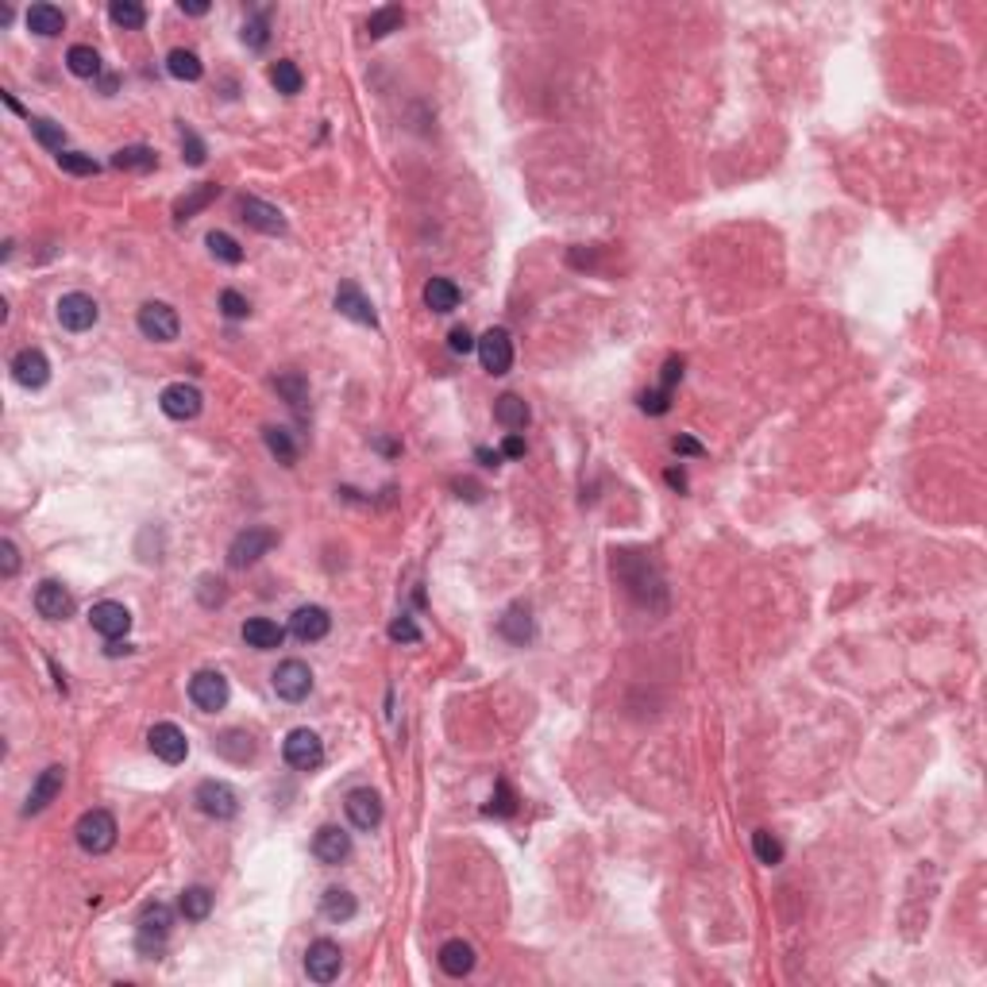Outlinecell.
<instances>
[{
    "instance_id": "cell-46",
    "label": "cell",
    "mask_w": 987,
    "mask_h": 987,
    "mask_svg": "<svg viewBox=\"0 0 987 987\" xmlns=\"http://www.w3.org/2000/svg\"><path fill=\"white\" fill-rule=\"evenodd\" d=\"M266 39H271V31H266V12H259L255 20L243 23V43L259 50V47H266Z\"/></svg>"
},
{
    "instance_id": "cell-14",
    "label": "cell",
    "mask_w": 987,
    "mask_h": 987,
    "mask_svg": "<svg viewBox=\"0 0 987 987\" xmlns=\"http://www.w3.org/2000/svg\"><path fill=\"white\" fill-rule=\"evenodd\" d=\"M313 856H316L320 864H328V868L343 864L351 856V833L340 829V826H320L316 837H313Z\"/></svg>"
},
{
    "instance_id": "cell-8",
    "label": "cell",
    "mask_w": 987,
    "mask_h": 987,
    "mask_svg": "<svg viewBox=\"0 0 987 987\" xmlns=\"http://www.w3.org/2000/svg\"><path fill=\"white\" fill-rule=\"evenodd\" d=\"M271 683H274L278 698L301 702V698H309V690H313V671H309V663H301V660H281L271 675Z\"/></svg>"
},
{
    "instance_id": "cell-32",
    "label": "cell",
    "mask_w": 987,
    "mask_h": 987,
    "mask_svg": "<svg viewBox=\"0 0 987 987\" xmlns=\"http://www.w3.org/2000/svg\"><path fill=\"white\" fill-rule=\"evenodd\" d=\"M166 70H170V78H177V82H197L201 74H204L201 58L194 55V50H186V47L170 50V58H166Z\"/></svg>"
},
{
    "instance_id": "cell-45",
    "label": "cell",
    "mask_w": 987,
    "mask_h": 987,
    "mask_svg": "<svg viewBox=\"0 0 987 987\" xmlns=\"http://www.w3.org/2000/svg\"><path fill=\"white\" fill-rule=\"evenodd\" d=\"M221 313L228 316V320H243L251 313V305H247V298H243L239 290H224L221 293Z\"/></svg>"
},
{
    "instance_id": "cell-59",
    "label": "cell",
    "mask_w": 987,
    "mask_h": 987,
    "mask_svg": "<svg viewBox=\"0 0 987 987\" xmlns=\"http://www.w3.org/2000/svg\"><path fill=\"white\" fill-rule=\"evenodd\" d=\"M668 482L675 486V490H687V479H683V471H668Z\"/></svg>"
},
{
    "instance_id": "cell-2",
    "label": "cell",
    "mask_w": 987,
    "mask_h": 987,
    "mask_svg": "<svg viewBox=\"0 0 987 987\" xmlns=\"http://www.w3.org/2000/svg\"><path fill=\"white\" fill-rule=\"evenodd\" d=\"M135 325L147 340L170 343V340H177V332H182V316H177V309L174 305H166V301H147L143 309H139Z\"/></svg>"
},
{
    "instance_id": "cell-52",
    "label": "cell",
    "mask_w": 987,
    "mask_h": 987,
    "mask_svg": "<svg viewBox=\"0 0 987 987\" xmlns=\"http://www.w3.org/2000/svg\"><path fill=\"white\" fill-rule=\"evenodd\" d=\"M0 571H4V579H12V575L20 571V552L12 541H0Z\"/></svg>"
},
{
    "instance_id": "cell-31",
    "label": "cell",
    "mask_w": 987,
    "mask_h": 987,
    "mask_svg": "<svg viewBox=\"0 0 987 987\" xmlns=\"http://www.w3.org/2000/svg\"><path fill=\"white\" fill-rule=\"evenodd\" d=\"M186 922H204L212 914V891L209 887H186L182 891V903H177Z\"/></svg>"
},
{
    "instance_id": "cell-48",
    "label": "cell",
    "mask_w": 987,
    "mask_h": 987,
    "mask_svg": "<svg viewBox=\"0 0 987 987\" xmlns=\"http://www.w3.org/2000/svg\"><path fill=\"white\" fill-rule=\"evenodd\" d=\"M274 386H278V394L290 397V405H305V397H309V390H305V382L298 375H281Z\"/></svg>"
},
{
    "instance_id": "cell-30",
    "label": "cell",
    "mask_w": 987,
    "mask_h": 987,
    "mask_svg": "<svg viewBox=\"0 0 987 987\" xmlns=\"http://www.w3.org/2000/svg\"><path fill=\"white\" fill-rule=\"evenodd\" d=\"M221 756H228V760H236V764H247L251 756H255V740L247 733H239V729H228V733L216 737V745H212Z\"/></svg>"
},
{
    "instance_id": "cell-21",
    "label": "cell",
    "mask_w": 987,
    "mask_h": 987,
    "mask_svg": "<svg viewBox=\"0 0 987 987\" xmlns=\"http://www.w3.org/2000/svg\"><path fill=\"white\" fill-rule=\"evenodd\" d=\"M62 784H66V767H58V764H50L47 772L35 779V787H31V794H28V802H23V814H39V810H47L50 802L58 799L62 794Z\"/></svg>"
},
{
    "instance_id": "cell-47",
    "label": "cell",
    "mask_w": 987,
    "mask_h": 987,
    "mask_svg": "<svg viewBox=\"0 0 987 987\" xmlns=\"http://www.w3.org/2000/svg\"><path fill=\"white\" fill-rule=\"evenodd\" d=\"M640 409L652 413V417L668 413V409H671V394L668 390H645V394H640Z\"/></svg>"
},
{
    "instance_id": "cell-37",
    "label": "cell",
    "mask_w": 987,
    "mask_h": 987,
    "mask_svg": "<svg viewBox=\"0 0 987 987\" xmlns=\"http://www.w3.org/2000/svg\"><path fill=\"white\" fill-rule=\"evenodd\" d=\"M216 189H221L216 182H201V186L194 189V194H189V197H182V201L174 204V216H177V221H189V216H194V212H201L204 204H209V201L216 197Z\"/></svg>"
},
{
    "instance_id": "cell-15",
    "label": "cell",
    "mask_w": 987,
    "mask_h": 987,
    "mask_svg": "<svg viewBox=\"0 0 987 987\" xmlns=\"http://www.w3.org/2000/svg\"><path fill=\"white\" fill-rule=\"evenodd\" d=\"M239 221L251 224L255 232H266V236H281L286 232V216L274 204H266L259 197H239Z\"/></svg>"
},
{
    "instance_id": "cell-10",
    "label": "cell",
    "mask_w": 987,
    "mask_h": 987,
    "mask_svg": "<svg viewBox=\"0 0 987 987\" xmlns=\"http://www.w3.org/2000/svg\"><path fill=\"white\" fill-rule=\"evenodd\" d=\"M189 698H194V706L204 714L224 710L228 706V679L221 671H197L189 679Z\"/></svg>"
},
{
    "instance_id": "cell-44",
    "label": "cell",
    "mask_w": 987,
    "mask_h": 987,
    "mask_svg": "<svg viewBox=\"0 0 987 987\" xmlns=\"http://www.w3.org/2000/svg\"><path fill=\"white\" fill-rule=\"evenodd\" d=\"M486 810L490 814H498V818H509L517 810V799H514V791H509V784L502 779V784L494 787V794H490V806H486Z\"/></svg>"
},
{
    "instance_id": "cell-38",
    "label": "cell",
    "mask_w": 987,
    "mask_h": 987,
    "mask_svg": "<svg viewBox=\"0 0 987 987\" xmlns=\"http://www.w3.org/2000/svg\"><path fill=\"white\" fill-rule=\"evenodd\" d=\"M263 440H266V447H271V455L278 459V463L293 467V459H298V444H293V436L286 429H266Z\"/></svg>"
},
{
    "instance_id": "cell-24",
    "label": "cell",
    "mask_w": 987,
    "mask_h": 987,
    "mask_svg": "<svg viewBox=\"0 0 987 987\" xmlns=\"http://www.w3.org/2000/svg\"><path fill=\"white\" fill-rule=\"evenodd\" d=\"M436 960H440V968L447 972V976L459 980V976H467V972L474 968V948L463 938H452V941L440 945V957H436Z\"/></svg>"
},
{
    "instance_id": "cell-36",
    "label": "cell",
    "mask_w": 987,
    "mask_h": 987,
    "mask_svg": "<svg viewBox=\"0 0 987 987\" xmlns=\"http://www.w3.org/2000/svg\"><path fill=\"white\" fill-rule=\"evenodd\" d=\"M405 23V12L397 8V4H386V8H378V12H370V20H367V31H370V39H382V35H390L397 31Z\"/></svg>"
},
{
    "instance_id": "cell-4",
    "label": "cell",
    "mask_w": 987,
    "mask_h": 987,
    "mask_svg": "<svg viewBox=\"0 0 987 987\" xmlns=\"http://www.w3.org/2000/svg\"><path fill=\"white\" fill-rule=\"evenodd\" d=\"M74 833H78V844L85 853L100 856V853H108L112 844H117V818H112L108 810H89V814H82V822Z\"/></svg>"
},
{
    "instance_id": "cell-43",
    "label": "cell",
    "mask_w": 987,
    "mask_h": 987,
    "mask_svg": "<svg viewBox=\"0 0 987 987\" xmlns=\"http://www.w3.org/2000/svg\"><path fill=\"white\" fill-rule=\"evenodd\" d=\"M58 166L66 174H78V177H89V174H97L100 166L93 162V155H82V151H62L58 155Z\"/></svg>"
},
{
    "instance_id": "cell-41",
    "label": "cell",
    "mask_w": 987,
    "mask_h": 987,
    "mask_svg": "<svg viewBox=\"0 0 987 987\" xmlns=\"http://www.w3.org/2000/svg\"><path fill=\"white\" fill-rule=\"evenodd\" d=\"M502 633L514 640V645H524V640H532V621H529V613L509 610L506 618H502Z\"/></svg>"
},
{
    "instance_id": "cell-18",
    "label": "cell",
    "mask_w": 987,
    "mask_h": 987,
    "mask_svg": "<svg viewBox=\"0 0 987 987\" xmlns=\"http://www.w3.org/2000/svg\"><path fill=\"white\" fill-rule=\"evenodd\" d=\"M89 625H93L100 636L120 640L132 629V613H127V606H120V602H97V606L89 610Z\"/></svg>"
},
{
    "instance_id": "cell-49",
    "label": "cell",
    "mask_w": 987,
    "mask_h": 987,
    "mask_svg": "<svg viewBox=\"0 0 987 987\" xmlns=\"http://www.w3.org/2000/svg\"><path fill=\"white\" fill-rule=\"evenodd\" d=\"M390 640H397V645H417V640H420L417 621H413V618H397V621L390 625Z\"/></svg>"
},
{
    "instance_id": "cell-9",
    "label": "cell",
    "mask_w": 987,
    "mask_h": 987,
    "mask_svg": "<svg viewBox=\"0 0 987 987\" xmlns=\"http://www.w3.org/2000/svg\"><path fill=\"white\" fill-rule=\"evenodd\" d=\"M340 968H343V953H340L336 941L320 938V941L309 945V953H305V976H309L313 983L340 980Z\"/></svg>"
},
{
    "instance_id": "cell-19",
    "label": "cell",
    "mask_w": 987,
    "mask_h": 987,
    "mask_svg": "<svg viewBox=\"0 0 987 987\" xmlns=\"http://www.w3.org/2000/svg\"><path fill=\"white\" fill-rule=\"evenodd\" d=\"M35 610H39V618H47V621H66L74 613V594L62 583L47 579V583H39V591H35Z\"/></svg>"
},
{
    "instance_id": "cell-26",
    "label": "cell",
    "mask_w": 987,
    "mask_h": 987,
    "mask_svg": "<svg viewBox=\"0 0 987 987\" xmlns=\"http://www.w3.org/2000/svg\"><path fill=\"white\" fill-rule=\"evenodd\" d=\"M494 420L502 429H509V432H517V429H524L532 420V413H529V405H524V397H517V394H502L494 402Z\"/></svg>"
},
{
    "instance_id": "cell-5",
    "label": "cell",
    "mask_w": 987,
    "mask_h": 987,
    "mask_svg": "<svg viewBox=\"0 0 987 987\" xmlns=\"http://www.w3.org/2000/svg\"><path fill=\"white\" fill-rule=\"evenodd\" d=\"M274 544H278V532L274 529L251 524V529H243L232 541V548H228V563H232V567H251V563H259Z\"/></svg>"
},
{
    "instance_id": "cell-7",
    "label": "cell",
    "mask_w": 987,
    "mask_h": 987,
    "mask_svg": "<svg viewBox=\"0 0 987 987\" xmlns=\"http://www.w3.org/2000/svg\"><path fill=\"white\" fill-rule=\"evenodd\" d=\"M479 363L486 375H509V367H514V340H509V332L506 328H490V332H482V340H479Z\"/></svg>"
},
{
    "instance_id": "cell-1",
    "label": "cell",
    "mask_w": 987,
    "mask_h": 987,
    "mask_svg": "<svg viewBox=\"0 0 987 987\" xmlns=\"http://www.w3.org/2000/svg\"><path fill=\"white\" fill-rule=\"evenodd\" d=\"M139 933H135V948L143 957H159L162 953V945L166 938H170V930H174V910L166 906V903H147L143 910H139Z\"/></svg>"
},
{
    "instance_id": "cell-55",
    "label": "cell",
    "mask_w": 987,
    "mask_h": 987,
    "mask_svg": "<svg viewBox=\"0 0 987 987\" xmlns=\"http://www.w3.org/2000/svg\"><path fill=\"white\" fill-rule=\"evenodd\" d=\"M502 455H506V459H521V455H524V440H521L517 432H509V436H506V444H502Z\"/></svg>"
},
{
    "instance_id": "cell-6",
    "label": "cell",
    "mask_w": 987,
    "mask_h": 987,
    "mask_svg": "<svg viewBox=\"0 0 987 987\" xmlns=\"http://www.w3.org/2000/svg\"><path fill=\"white\" fill-rule=\"evenodd\" d=\"M194 802H197L201 814L216 818V822H228V818L239 814V794L228 787L224 779H204V784L197 787V794H194Z\"/></svg>"
},
{
    "instance_id": "cell-57",
    "label": "cell",
    "mask_w": 987,
    "mask_h": 987,
    "mask_svg": "<svg viewBox=\"0 0 987 987\" xmlns=\"http://www.w3.org/2000/svg\"><path fill=\"white\" fill-rule=\"evenodd\" d=\"M177 8H182L186 16H204V12H209V4H204V0H182Z\"/></svg>"
},
{
    "instance_id": "cell-12",
    "label": "cell",
    "mask_w": 987,
    "mask_h": 987,
    "mask_svg": "<svg viewBox=\"0 0 987 987\" xmlns=\"http://www.w3.org/2000/svg\"><path fill=\"white\" fill-rule=\"evenodd\" d=\"M343 810H348V818H351L355 829L370 833V829L382 826V794L370 791V787H355V791H348V802H343Z\"/></svg>"
},
{
    "instance_id": "cell-17",
    "label": "cell",
    "mask_w": 987,
    "mask_h": 987,
    "mask_svg": "<svg viewBox=\"0 0 987 987\" xmlns=\"http://www.w3.org/2000/svg\"><path fill=\"white\" fill-rule=\"evenodd\" d=\"M97 316H100V309H97V301L89 298V293H66V298L58 301V325L70 328V332L93 328Z\"/></svg>"
},
{
    "instance_id": "cell-53",
    "label": "cell",
    "mask_w": 987,
    "mask_h": 987,
    "mask_svg": "<svg viewBox=\"0 0 987 987\" xmlns=\"http://www.w3.org/2000/svg\"><path fill=\"white\" fill-rule=\"evenodd\" d=\"M683 378V359H668V363H663V378H660V390H675V382Z\"/></svg>"
},
{
    "instance_id": "cell-29",
    "label": "cell",
    "mask_w": 987,
    "mask_h": 987,
    "mask_svg": "<svg viewBox=\"0 0 987 987\" xmlns=\"http://www.w3.org/2000/svg\"><path fill=\"white\" fill-rule=\"evenodd\" d=\"M112 166L117 170H135V174H147V170H155L159 166V155L151 147L143 143H135V147H120L117 155H112Z\"/></svg>"
},
{
    "instance_id": "cell-23",
    "label": "cell",
    "mask_w": 987,
    "mask_h": 987,
    "mask_svg": "<svg viewBox=\"0 0 987 987\" xmlns=\"http://www.w3.org/2000/svg\"><path fill=\"white\" fill-rule=\"evenodd\" d=\"M239 636L247 640V648H255V652H271V648H281L286 629H281L278 621H271V618H251V621H243Z\"/></svg>"
},
{
    "instance_id": "cell-3",
    "label": "cell",
    "mask_w": 987,
    "mask_h": 987,
    "mask_svg": "<svg viewBox=\"0 0 987 987\" xmlns=\"http://www.w3.org/2000/svg\"><path fill=\"white\" fill-rule=\"evenodd\" d=\"M281 756H286L290 767L298 772H316L325 764V740H320L313 729H293V733L281 740Z\"/></svg>"
},
{
    "instance_id": "cell-13",
    "label": "cell",
    "mask_w": 987,
    "mask_h": 987,
    "mask_svg": "<svg viewBox=\"0 0 987 987\" xmlns=\"http://www.w3.org/2000/svg\"><path fill=\"white\" fill-rule=\"evenodd\" d=\"M147 745H151V752H155L162 764H182L186 756H189V740H186V733H182V729H177L174 722L151 725Z\"/></svg>"
},
{
    "instance_id": "cell-28",
    "label": "cell",
    "mask_w": 987,
    "mask_h": 987,
    "mask_svg": "<svg viewBox=\"0 0 987 987\" xmlns=\"http://www.w3.org/2000/svg\"><path fill=\"white\" fill-rule=\"evenodd\" d=\"M425 305L432 313H452L459 309V286L452 278H432L425 286Z\"/></svg>"
},
{
    "instance_id": "cell-22",
    "label": "cell",
    "mask_w": 987,
    "mask_h": 987,
    "mask_svg": "<svg viewBox=\"0 0 987 987\" xmlns=\"http://www.w3.org/2000/svg\"><path fill=\"white\" fill-rule=\"evenodd\" d=\"M290 629H293V636H298V640L313 645V640H325V636H328L332 618H328L325 606H301V610H293Z\"/></svg>"
},
{
    "instance_id": "cell-11",
    "label": "cell",
    "mask_w": 987,
    "mask_h": 987,
    "mask_svg": "<svg viewBox=\"0 0 987 987\" xmlns=\"http://www.w3.org/2000/svg\"><path fill=\"white\" fill-rule=\"evenodd\" d=\"M159 405L170 420H194L201 413L204 397H201L197 386H189V382H170V386L159 394Z\"/></svg>"
},
{
    "instance_id": "cell-25",
    "label": "cell",
    "mask_w": 987,
    "mask_h": 987,
    "mask_svg": "<svg viewBox=\"0 0 987 987\" xmlns=\"http://www.w3.org/2000/svg\"><path fill=\"white\" fill-rule=\"evenodd\" d=\"M23 20H28V31L43 35V39H55V35H62V28H66V16H62V8H55V4H31Z\"/></svg>"
},
{
    "instance_id": "cell-16",
    "label": "cell",
    "mask_w": 987,
    "mask_h": 987,
    "mask_svg": "<svg viewBox=\"0 0 987 987\" xmlns=\"http://www.w3.org/2000/svg\"><path fill=\"white\" fill-rule=\"evenodd\" d=\"M12 378L20 382L23 390H43L50 382V363L39 348H23L16 359H12Z\"/></svg>"
},
{
    "instance_id": "cell-33",
    "label": "cell",
    "mask_w": 987,
    "mask_h": 987,
    "mask_svg": "<svg viewBox=\"0 0 987 987\" xmlns=\"http://www.w3.org/2000/svg\"><path fill=\"white\" fill-rule=\"evenodd\" d=\"M271 85L278 89V93H286V97H298L301 93V70H298V62H290V58H278L274 66H271Z\"/></svg>"
},
{
    "instance_id": "cell-51",
    "label": "cell",
    "mask_w": 987,
    "mask_h": 987,
    "mask_svg": "<svg viewBox=\"0 0 987 987\" xmlns=\"http://www.w3.org/2000/svg\"><path fill=\"white\" fill-rule=\"evenodd\" d=\"M447 348H452L455 355H467L479 348V340L471 336V328H452V336H447Z\"/></svg>"
},
{
    "instance_id": "cell-58",
    "label": "cell",
    "mask_w": 987,
    "mask_h": 987,
    "mask_svg": "<svg viewBox=\"0 0 987 987\" xmlns=\"http://www.w3.org/2000/svg\"><path fill=\"white\" fill-rule=\"evenodd\" d=\"M105 652H108V656H127V652H132V645H127V640H124V645H120V640H112Z\"/></svg>"
},
{
    "instance_id": "cell-34",
    "label": "cell",
    "mask_w": 987,
    "mask_h": 987,
    "mask_svg": "<svg viewBox=\"0 0 987 987\" xmlns=\"http://www.w3.org/2000/svg\"><path fill=\"white\" fill-rule=\"evenodd\" d=\"M108 16H112V23H117V28L139 31V28L147 23V8L135 4V0H112V4H108Z\"/></svg>"
},
{
    "instance_id": "cell-39",
    "label": "cell",
    "mask_w": 987,
    "mask_h": 987,
    "mask_svg": "<svg viewBox=\"0 0 987 987\" xmlns=\"http://www.w3.org/2000/svg\"><path fill=\"white\" fill-rule=\"evenodd\" d=\"M31 135L39 139L47 151H58V155L66 151V132H62V124L47 120V117H35V120H31Z\"/></svg>"
},
{
    "instance_id": "cell-54",
    "label": "cell",
    "mask_w": 987,
    "mask_h": 987,
    "mask_svg": "<svg viewBox=\"0 0 987 987\" xmlns=\"http://www.w3.org/2000/svg\"><path fill=\"white\" fill-rule=\"evenodd\" d=\"M671 447H675L679 455H702V452H706V447H702L698 440H690V436H675Z\"/></svg>"
},
{
    "instance_id": "cell-27",
    "label": "cell",
    "mask_w": 987,
    "mask_h": 987,
    "mask_svg": "<svg viewBox=\"0 0 987 987\" xmlns=\"http://www.w3.org/2000/svg\"><path fill=\"white\" fill-rule=\"evenodd\" d=\"M320 910H325L328 922H351L359 903H355V895L348 887H328L325 895H320Z\"/></svg>"
},
{
    "instance_id": "cell-50",
    "label": "cell",
    "mask_w": 987,
    "mask_h": 987,
    "mask_svg": "<svg viewBox=\"0 0 987 987\" xmlns=\"http://www.w3.org/2000/svg\"><path fill=\"white\" fill-rule=\"evenodd\" d=\"M182 159H186L189 166H201V162H204V143H201L194 132H189V127L182 132Z\"/></svg>"
},
{
    "instance_id": "cell-20",
    "label": "cell",
    "mask_w": 987,
    "mask_h": 987,
    "mask_svg": "<svg viewBox=\"0 0 987 987\" xmlns=\"http://www.w3.org/2000/svg\"><path fill=\"white\" fill-rule=\"evenodd\" d=\"M336 309L355 320V325H367V328H378V316H375V305H370L363 298V290L355 286V281H340V290H336Z\"/></svg>"
},
{
    "instance_id": "cell-42",
    "label": "cell",
    "mask_w": 987,
    "mask_h": 987,
    "mask_svg": "<svg viewBox=\"0 0 987 987\" xmlns=\"http://www.w3.org/2000/svg\"><path fill=\"white\" fill-rule=\"evenodd\" d=\"M752 849H756V856H760V864H767V868L784 861V844H779V841H775V837H772V833H767V829L752 833Z\"/></svg>"
},
{
    "instance_id": "cell-56",
    "label": "cell",
    "mask_w": 987,
    "mask_h": 987,
    "mask_svg": "<svg viewBox=\"0 0 987 987\" xmlns=\"http://www.w3.org/2000/svg\"><path fill=\"white\" fill-rule=\"evenodd\" d=\"M474 455H479L482 467H498V463H502V452H490V447H479Z\"/></svg>"
},
{
    "instance_id": "cell-35",
    "label": "cell",
    "mask_w": 987,
    "mask_h": 987,
    "mask_svg": "<svg viewBox=\"0 0 987 987\" xmlns=\"http://www.w3.org/2000/svg\"><path fill=\"white\" fill-rule=\"evenodd\" d=\"M66 66H70L74 78H97V74H100V55H97L93 47L78 43V47L66 50Z\"/></svg>"
},
{
    "instance_id": "cell-40",
    "label": "cell",
    "mask_w": 987,
    "mask_h": 987,
    "mask_svg": "<svg viewBox=\"0 0 987 987\" xmlns=\"http://www.w3.org/2000/svg\"><path fill=\"white\" fill-rule=\"evenodd\" d=\"M204 243H209V251L221 263H228V266H239L243 263V247L228 232H209V239H204Z\"/></svg>"
}]
</instances>
